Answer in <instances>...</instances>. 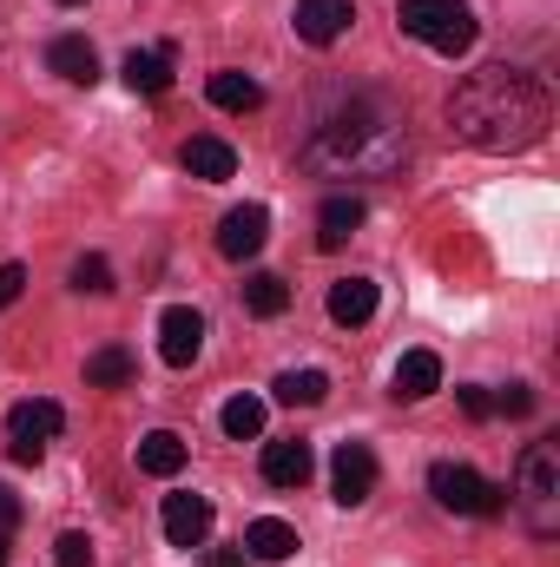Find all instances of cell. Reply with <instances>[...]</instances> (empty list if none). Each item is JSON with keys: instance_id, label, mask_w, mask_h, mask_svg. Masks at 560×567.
Returning a JSON list of instances; mask_svg holds the SVG:
<instances>
[{"instance_id": "1", "label": "cell", "mask_w": 560, "mask_h": 567, "mask_svg": "<svg viewBox=\"0 0 560 567\" xmlns=\"http://www.w3.org/2000/svg\"><path fill=\"white\" fill-rule=\"evenodd\" d=\"M448 140L475 145V152H528V145L548 140V86L521 66H475L468 80H455L448 106Z\"/></svg>"}, {"instance_id": "2", "label": "cell", "mask_w": 560, "mask_h": 567, "mask_svg": "<svg viewBox=\"0 0 560 567\" xmlns=\"http://www.w3.org/2000/svg\"><path fill=\"white\" fill-rule=\"evenodd\" d=\"M297 158L317 178H390L409 158V120H403L396 100L356 93V100H343L317 120V133L303 140Z\"/></svg>"}, {"instance_id": "3", "label": "cell", "mask_w": 560, "mask_h": 567, "mask_svg": "<svg viewBox=\"0 0 560 567\" xmlns=\"http://www.w3.org/2000/svg\"><path fill=\"white\" fill-rule=\"evenodd\" d=\"M515 502L528 515V528L548 542L560 535V442H528L521 468H515Z\"/></svg>"}, {"instance_id": "4", "label": "cell", "mask_w": 560, "mask_h": 567, "mask_svg": "<svg viewBox=\"0 0 560 567\" xmlns=\"http://www.w3.org/2000/svg\"><path fill=\"white\" fill-rule=\"evenodd\" d=\"M396 27L422 40V47H435V53H468L475 47V13H468V0H403L396 7Z\"/></svg>"}, {"instance_id": "5", "label": "cell", "mask_w": 560, "mask_h": 567, "mask_svg": "<svg viewBox=\"0 0 560 567\" xmlns=\"http://www.w3.org/2000/svg\"><path fill=\"white\" fill-rule=\"evenodd\" d=\"M428 495H435L448 515H501V508H508V488L481 482L468 462H435V468H428Z\"/></svg>"}, {"instance_id": "6", "label": "cell", "mask_w": 560, "mask_h": 567, "mask_svg": "<svg viewBox=\"0 0 560 567\" xmlns=\"http://www.w3.org/2000/svg\"><path fill=\"white\" fill-rule=\"evenodd\" d=\"M60 429H66V410H60V403H46V396L13 403V410H7V455H13L20 468H33Z\"/></svg>"}, {"instance_id": "7", "label": "cell", "mask_w": 560, "mask_h": 567, "mask_svg": "<svg viewBox=\"0 0 560 567\" xmlns=\"http://www.w3.org/2000/svg\"><path fill=\"white\" fill-rule=\"evenodd\" d=\"M370 488H376V455H370V442H336V455H330V495H336L343 508H356V502H370Z\"/></svg>"}, {"instance_id": "8", "label": "cell", "mask_w": 560, "mask_h": 567, "mask_svg": "<svg viewBox=\"0 0 560 567\" xmlns=\"http://www.w3.org/2000/svg\"><path fill=\"white\" fill-rule=\"evenodd\" d=\"M198 350H205V317H198L191 303H172V310L158 317V357H165L172 370H191Z\"/></svg>"}, {"instance_id": "9", "label": "cell", "mask_w": 560, "mask_h": 567, "mask_svg": "<svg viewBox=\"0 0 560 567\" xmlns=\"http://www.w3.org/2000/svg\"><path fill=\"white\" fill-rule=\"evenodd\" d=\"M297 40L310 47H336L350 27H356V0H297Z\"/></svg>"}, {"instance_id": "10", "label": "cell", "mask_w": 560, "mask_h": 567, "mask_svg": "<svg viewBox=\"0 0 560 567\" xmlns=\"http://www.w3.org/2000/svg\"><path fill=\"white\" fill-rule=\"evenodd\" d=\"M265 238H271V212H265V205H238V212H225V225H218V251H225L231 265L258 258Z\"/></svg>"}, {"instance_id": "11", "label": "cell", "mask_w": 560, "mask_h": 567, "mask_svg": "<svg viewBox=\"0 0 560 567\" xmlns=\"http://www.w3.org/2000/svg\"><path fill=\"white\" fill-rule=\"evenodd\" d=\"M165 542L172 548H205V535H211V502L205 495H165Z\"/></svg>"}, {"instance_id": "12", "label": "cell", "mask_w": 560, "mask_h": 567, "mask_svg": "<svg viewBox=\"0 0 560 567\" xmlns=\"http://www.w3.org/2000/svg\"><path fill=\"white\" fill-rule=\"evenodd\" d=\"M370 212H363V198L356 192H330L323 198V212H317V245L323 251H343L350 238H356V225H363Z\"/></svg>"}, {"instance_id": "13", "label": "cell", "mask_w": 560, "mask_h": 567, "mask_svg": "<svg viewBox=\"0 0 560 567\" xmlns=\"http://www.w3.org/2000/svg\"><path fill=\"white\" fill-rule=\"evenodd\" d=\"M46 66H53L60 80H73V86H93V80H100V53H93L86 33H60V40L46 47Z\"/></svg>"}, {"instance_id": "14", "label": "cell", "mask_w": 560, "mask_h": 567, "mask_svg": "<svg viewBox=\"0 0 560 567\" xmlns=\"http://www.w3.org/2000/svg\"><path fill=\"white\" fill-rule=\"evenodd\" d=\"M205 100H211L218 113H251V106H265V86H258L251 73L225 66V73H211V80H205Z\"/></svg>"}, {"instance_id": "15", "label": "cell", "mask_w": 560, "mask_h": 567, "mask_svg": "<svg viewBox=\"0 0 560 567\" xmlns=\"http://www.w3.org/2000/svg\"><path fill=\"white\" fill-rule=\"evenodd\" d=\"M310 442H265V482L271 488H303L310 482Z\"/></svg>"}, {"instance_id": "16", "label": "cell", "mask_w": 560, "mask_h": 567, "mask_svg": "<svg viewBox=\"0 0 560 567\" xmlns=\"http://www.w3.org/2000/svg\"><path fill=\"white\" fill-rule=\"evenodd\" d=\"M330 317H336L343 330L370 323V317H376V284L370 278H336L330 284Z\"/></svg>"}, {"instance_id": "17", "label": "cell", "mask_w": 560, "mask_h": 567, "mask_svg": "<svg viewBox=\"0 0 560 567\" xmlns=\"http://www.w3.org/2000/svg\"><path fill=\"white\" fill-rule=\"evenodd\" d=\"M442 390V357L435 350H409L403 363H396V396L403 403H422V396H435Z\"/></svg>"}, {"instance_id": "18", "label": "cell", "mask_w": 560, "mask_h": 567, "mask_svg": "<svg viewBox=\"0 0 560 567\" xmlns=\"http://www.w3.org/2000/svg\"><path fill=\"white\" fill-rule=\"evenodd\" d=\"M185 435H172V429H152V435H139V468L145 475H158V482H172L178 468H185Z\"/></svg>"}, {"instance_id": "19", "label": "cell", "mask_w": 560, "mask_h": 567, "mask_svg": "<svg viewBox=\"0 0 560 567\" xmlns=\"http://www.w3.org/2000/svg\"><path fill=\"white\" fill-rule=\"evenodd\" d=\"M245 555H251V561H290V555H297V528L278 522V515L251 522V528H245Z\"/></svg>"}, {"instance_id": "20", "label": "cell", "mask_w": 560, "mask_h": 567, "mask_svg": "<svg viewBox=\"0 0 560 567\" xmlns=\"http://www.w3.org/2000/svg\"><path fill=\"white\" fill-rule=\"evenodd\" d=\"M120 73H126V86H133V93H152V100H158V93H172V53H165V47H158V53H139V47H133Z\"/></svg>"}, {"instance_id": "21", "label": "cell", "mask_w": 560, "mask_h": 567, "mask_svg": "<svg viewBox=\"0 0 560 567\" xmlns=\"http://www.w3.org/2000/svg\"><path fill=\"white\" fill-rule=\"evenodd\" d=\"M185 172L191 178H231L238 172V152L225 140H211V133H198V140L185 145Z\"/></svg>"}, {"instance_id": "22", "label": "cell", "mask_w": 560, "mask_h": 567, "mask_svg": "<svg viewBox=\"0 0 560 567\" xmlns=\"http://www.w3.org/2000/svg\"><path fill=\"white\" fill-rule=\"evenodd\" d=\"M271 396L290 403V410H317V403L330 396V377H323V370H283L278 383H271Z\"/></svg>"}, {"instance_id": "23", "label": "cell", "mask_w": 560, "mask_h": 567, "mask_svg": "<svg viewBox=\"0 0 560 567\" xmlns=\"http://www.w3.org/2000/svg\"><path fill=\"white\" fill-rule=\"evenodd\" d=\"M245 310H251V317H283V310H290V284H283L278 271H251V278H245Z\"/></svg>"}, {"instance_id": "24", "label": "cell", "mask_w": 560, "mask_h": 567, "mask_svg": "<svg viewBox=\"0 0 560 567\" xmlns=\"http://www.w3.org/2000/svg\"><path fill=\"white\" fill-rule=\"evenodd\" d=\"M133 370H139V363H133V350H120V343H106V350L86 357V383H93V390H120V383H133Z\"/></svg>"}, {"instance_id": "25", "label": "cell", "mask_w": 560, "mask_h": 567, "mask_svg": "<svg viewBox=\"0 0 560 567\" xmlns=\"http://www.w3.org/2000/svg\"><path fill=\"white\" fill-rule=\"evenodd\" d=\"M218 423H225L231 442H258V435H265V403H258V396H231Z\"/></svg>"}, {"instance_id": "26", "label": "cell", "mask_w": 560, "mask_h": 567, "mask_svg": "<svg viewBox=\"0 0 560 567\" xmlns=\"http://www.w3.org/2000/svg\"><path fill=\"white\" fill-rule=\"evenodd\" d=\"M73 290H86V297H113V265H106L100 251H86V258L73 265Z\"/></svg>"}, {"instance_id": "27", "label": "cell", "mask_w": 560, "mask_h": 567, "mask_svg": "<svg viewBox=\"0 0 560 567\" xmlns=\"http://www.w3.org/2000/svg\"><path fill=\"white\" fill-rule=\"evenodd\" d=\"M53 567H93V542L73 528V535H60L53 542Z\"/></svg>"}, {"instance_id": "28", "label": "cell", "mask_w": 560, "mask_h": 567, "mask_svg": "<svg viewBox=\"0 0 560 567\" xmlns=\"http://www.w3.org/2000/svg\"><path fill=\"white\" fill-rule=\"evenodd\" d=\"M455 403H462V416H468V423H488V416H495V396H488L481 383H462V390H455Z\"/></svg>"}, {"instance_id": "29", "label": "cell", "mask_w": 560, "mask_h": 567, "mask_svg": "<svg viewBox=\"0 0 560 567\" xmlns=\"http://www.w3.org/2000/svg\"><path fill=\"white\" fill-rule=\"evenodd\" d=\"M495 410H508V416H528V410H535V390H528V383H508V390L495 396Z\"/></svg>"}, {"instance_id": "30", "label": "cell", "mask_w": 560, "mask_h": 567, "mask_svg": "<svg viewBox=\"0 0 560 567\" xmlns=\"http://www.w3.org/2000/svg\"><path fill=\"white\" fill-rule=\"evenodd\" d=\"M20 290H27V265H0V310L20 303Z\"/></svg>"}, {"instance_id": "31", "label": "cell", "mask_w": 560, "mask_h": 567, "mask_svg": "<svg viewBox=\"0 0 560 567\" xmlns=\"http://www.w3.org/2000/svg\"><path fill=\"white\" fill-rule=\"evenodd\" d=\"M13 522H20V495H13V488H7V482H0V535H7V528H13Z\"/></svg>"}, {"instance_id": "32", "label": "cell", "mask_w": 560, "mask_h": 567, "mask_svg": "<svg viewBox=\"0 0 560 567\" xmlns=\"http://www.w3.org/2000/svg\"><path fill=\"white\" fill-rule=\"evenodd\" d=\"M205 567H251V555H238V548H211Z\"/></svg>"}, {"instance_id": "33", "label": "cell", "mask_w": 560, "mask_h": 567, "mask_svg": "<svg viewBox=\"0 0 560 567\" xmlns=\"http://www.w3.org/2000/svg\"><path fill=\"white\" fill-rule=\"evenodd\" d=\"M0 567H7V535H0Z\"/></svg>"}, {"instance_id": "34", "label": "cell", "mask_w": 560, "mask_h": 567, "mask_svg": "<svg viewBox=\"0 0 560 567\" xmlns=\"http://www.w3.org/2000/svg\"><path fill=\"white\" fill-rule=\"evenodd\" d=\"M60 7H80V0H60Z\"/></svg>"}]
</instances>
